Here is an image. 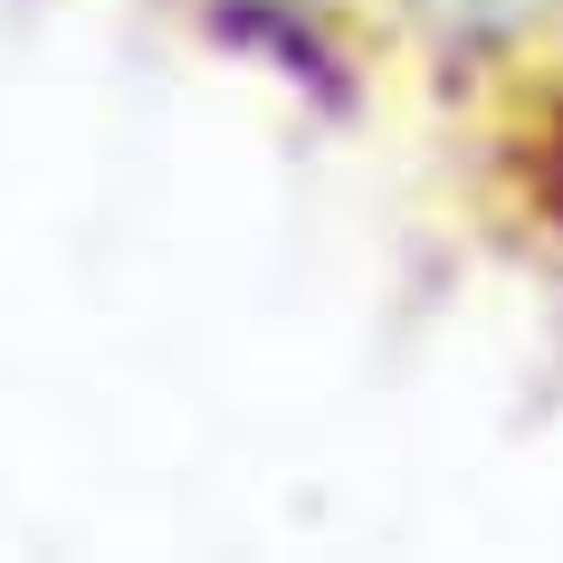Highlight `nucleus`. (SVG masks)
Returning <instances> with one entry per match:
<instances>
[{"instance_id": "f257e3e1", "label": "nucleus", "mask_w": 563, "mask_h": 563, "mask_svg": "<svg viewBox=\"0 0 563 563\" xmlns=\"http://www.w3.org/2000/svg\"><path fill=\"white\" fill-rule=\"evenodd\" d=\"M563 0H411V30L440 58H516Z\"/></svg>"}]
</instances>
